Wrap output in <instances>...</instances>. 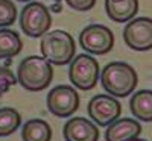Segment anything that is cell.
<instances>
[{"label": "cell", "instance_id": "obj_1", "mask_svg": "<svg viewBox=\"0 0 152 141\" xmlns=\"http://www.w3.org/2000/svg\"><path fill=\"white\" fill-rule=\"evenodd\" d=\"M138 78L134 67L122 61H114L105 65L100 73V84L113 97H126L134 93Z\"/></svg>", "mask_w": 152, "mask_h": 141}, {"label": "cell", "instance_id": "obj_2", "mask_svg": "<svg viewBox=\"0 0 152 141\" xmlns=\"http://www.w3.org/2000/svg\"><path fill=\"white\" fill-rule=\"evenodd\" d=\"M53 78V68L43 56L24 58L17 68V82L28 91H43Z\"/></svg>", "mask_w": 152, "mask_h": 141}, {"label": "cell", "instance_id": "obj_3", "mask_svg": "<svg viewBox=\"0 0 152 141\" xmlns=\"http://www.w3.org/2000/svg\"><path fill=\"white\" fill-rule=\"evenodd\" d=\"M40 50L43 58L55 65H66L70 64L75 53L76 44L73 36L66 31H52L46 32L41 36Z\"/></svg>", "mask_w": 152, "mask_h": 141}, {"label": "cell", "instance_id": "obj_4", "mask_svg": "<svg viewBox=\"0 0 152 141\" xmlns=\"http://www.w3.org/2000/svg\"><path fill=\"white\" fill-rule=\"evenodd\" d=\"M69 78L73 86L88 91V89L96 86L97 79L100 78L99 62L90 55H85V53L78 55L70 62Z\"/></svg>", "mask_w": 152, "mask_h": 141}, {"label": "cell", "instance_id": "obj_5", "mask_svg": "<svg viewBox=\"0 0 152 141\" xmlns=\"http://www.w3.org/2000/svg\"><path fill=\"white\" fill-rule=\"evenodd\" d=\"M20 26L28 36H43L46 32H49L50 26H52V17H50L47 6H44L40 2L28 3L21 11Z\"/></svg>", "mask_w": 152, "mask_h": 141}, {"label": "cell", "instance_id": "obj_6", "mask_svg": "<svg viewBox=\"0 0 152 141\" xmlns=\"http://www.w3.org/2000/svg\"><path fill=\"white\" fill-rule=\"evenodd\" d=\"M79 44L88 53L105 55L114 46V33L104 24H90L79 33Z\"/></svg>", "mask_w": 152, "mask_h": 141}, {"label": "cell", "instance_id": "obj_7", "mask_svg": "<svg viewBox=\"0 0 152 141\" xmlns=\"http://www.w3.org/2000/svg\"><path fill=\"white\" fill-rule=\"evenodd\" d=\"M47 108L56 117H70L79 108V96L70 85H58L47 94Z\"/></svg>", "mask_w": 152, "mask_h": 141}, {"label": "cell", "instance_id": "obj_8", "mask_svg": "<svg viewBox=\"0 0 152 141\" xmlns=\"http://www.w3.org/2000/svg\"><path fill=\"white\" fill-rule=\"evenodd\" d=\"M123 40L129 49L146 52L152 49V18L138 17L128 21L123 29Z\"/></svg>", "mask_w": 152, "mask_h": 141}, {"label": "cell", "instance_id": "obj_9", "mask_svg": "<svg viewBox=\"0 0 152 141\" xmlns=\"http://www.w3.org/2000/svg\"><path fill=\"white\" fill-rule=\"evenodd\" d=\"M120 102L110 94H97L88 102V115L99 126H108L120 117Z\"/></svg>", "mask_w": 152, "mask_h": 141}, {"label": "cell", "instance_id": "obj_10", "mask_svg": "<svg viewBox=\"0 0 152 141\" xmlns=\"http://www.w3.org/2000/svg\"><path fill=\"white\" fill-rule=\"evenodd\" d=\"M66 141H97L99 129L97 126L84 117H73L64 124Z\"/></svg>", "mask_w": 152, "mask_h": 141}, {"label": "cell", "instance_id": "obj_11", "mask_svg": "<svg viewBox=\"0 0 152 141\" xmlns=\"http://www.w3.org/2000/svg\"><path fill=\"white\" fill-rule=\"evenodd\" d=\"M142 132V126L134 118H117L108 124L105 140L107 141H131Z\"/></svg>", "mask_w": 152, "mask_h": 141}, {"label": "cell", "instance_id": "obj_12", "mask_svg": "<svg viewBox=\"0 0 152 141\" xmlns=\"http://www.w3.org/2000/svg\"><path fill=\"white\" fill-rule=\"evenodd\" d=\"M105 11L110 20L116 23L129 21L138 11V0H105Z\"/></svg>", "mask_w": 152, "mask_h": 141}, {"label": "cell", "instance_id": "obj_13", "mask_svg": "<svg viewBox=\"0 0 152 141\" xmlns=\"http://www.w3.org/2000/svg\"><path fill=\"white\" fill-rule=\"evenodd\" d=\"M129 108L135 118L142 121H152V91L140 89L132 94L129 100Z\"/></svg>", "mask_w": 152, "mask_h": 141}, {"label": "cell", "instance_id": "obj_14", "mask_svg": "<svg viewBox=\"0 0 152 141\" xmlns=\"http://www.w3.org/2000/svg\"><path fill=\"white\" fill-rule=\"evenodd\" d=\"M21 138L23 141H50L52 127L41 118H32L23 124Z\"/></svg>", "mask_w": 152, "mask_h": 141}, {"label": "cell", "instance_id": "obj_15", "mask_svg": "<svg viewBox=\"0 0 152 141\" xmlns=\"http://www.w3.org/2000/svg\"><path fill=\"white\" fill-rule=\"evenodd\" d=\"M21 38L15 31L0 29V58H12L21 52Z\"/></svg>", "mask_w": 152, "mask_h": 141}, {"label": "cell", "instance_id": "obj_16", "mask_svg": "<svg viewBox=\"0 0 152 141\" xmlns=\"http://www.w3.org/2000/svg\"><path fill=\"white\" fill-rule=\"evenodd\" d=\"M21 123L18 111L14 108H0V137L14 134Z\"/></svg>", "mask_w": 152, "mask_h": 141}, {"label": "cell", "instance_id": "obj_17", "mask_svg": "<svg viewBox=\"0 0 152 141\" xmlns=\"http://www.w3.org/2000/svg\"><path fill=\"white\" fill-rule=\"evenodd\" d=\"M17 18V8L12 0H0V28L11 26Z\"/></svg>", "mask_w": 152, "mask_h": 141}, {"label": "cell", "instance_id": "obj_18", "mask_svg": "<svg viewBox=\"0 0 152 141\" xmlns=\"http://www.w3.org/2000/svg\"><path fill=\"white\" fill-rule=\"evenodd\" d=\"M17 84V78L8 67L0 65V96H3L11 86Z\"/></svg>", "mask_w": 152, "mask_h": 141}, {"label": "cell", "instance_id": "obj_19", "mask_svg": "<svg viewBox=\"0 0 152 141\" xmlns=\"http://www.w3.org/2000/svg\"><path fill=\"white\" fill-rule=\"evenodd\" d=\"M66 2L76 11H90L96 5V0H66Z\"/></svg>", "mask_w": 152, "mask_h": 141}, {"label": "cell", "instance_id": "obj_20", "mask_svg": "<svg viewBox=\"0 0 152 141\" xmlns=\"http://www.w3.org/2000/svg\"><path fill=\"white\" fill-rule=\"evenodd\" d=\"M131 141H148V140H142V138L137 137V138H134V140H131Z\"/></svg>", "mask_w": 152, "mask_h": 141}, {"label": "cell", "instance_id": "obj_21", "mask_svg": "<svg viewBox=\"0 0 152 141\" xmlns=\"http://www.w3.org/2000/svg\"><path fill=\"white\" fill-rule=\"evenodd\" d=\"M18 2H31V0H18Z\"/></svg>", "mask_w": 152, "mask_h": 141}]
</instances>
